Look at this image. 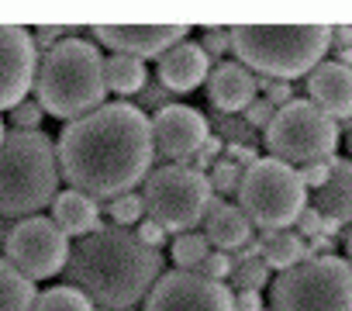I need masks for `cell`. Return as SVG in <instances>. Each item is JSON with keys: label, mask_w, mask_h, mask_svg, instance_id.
Returning <instances> with one entry per match:
<instances>
[{"label": "cell", "mask_w": 352, "mask_h": 311, "mask_svg": "<svg viewBox=\"0 0 352 311\" xmlns=\"http://www.w3.org/2000/svg\"><path fill=\"white\" fill-rule=\"evenodd\" d=\"M273 114H276V107L270 104V100H263V97H256L249 107H245V121L252 125V128H270V121H273Z\"/></svg>", "instance_id": "cell-36"}, {"label": "cell", "mask_w": 352, "mask_h": 311, "mask_svg": "<svg viewBox=\"0 0 352 311\" xmlns=\"http://www.w3.org/2000/svg\"><path fill=\"white\" fill-rule=\"evenodd\" d=\"M201 49L208 52V56H225V52H232V35H228V28H208L204 32V39H201Z\"/></svg>", "instance_id": "cell-34"}, {"label": "cell", "mask_w": 352, "mask_h": 311, "mask_svg": "<svg viewBox=\"0 0 352 311\" xmlns=\"http://www.w3.org/2000/svg\"><path fill=\"white\" fill-rule=\"evenodd\" d=\"M111 222L118 228H128V225H138L145 218V204H142V194H121V197H111V208H107Z\"/></svg>", "instance_id": "cell-27"}, {"label": "cell", "mask_w": 352, "mask_h": 311, "mask_svg": "<svg viewBox=\"0 0 352 311\" xmlns=\"http://www.w3.org/2000/svg\"><path fill=\"white\" fill-rule=\"evenodd\" d=\"M208 184H211V191H218V194H235L239 184H242V167L232 163V160H214V167H211V173H208Z\"/></svg>", "instance_id": "cell-28"}, {"label": "cell", "mask_w": 352, "mask_h": 311, "mask_svg": "<svg viewBox=\"0 0 352 311\" xmlns=\"http://www.w3.org/2000/svg\"><path fill=\"white\" fill-rule=\"evenodd\" d=\"M35 297V283L0 256V311H32Z\"/></svg>", "instance_id": "cell-23"}, {"label": "cell", "mask_w": 352, "mask_h": 311, "mask_svg": "<svg viewBox=\"0 0 352 311\" xmlns=\"http://www.w3.org/2000/svg\"><path fill=\"white\" fill-rule=\"evenodd\" d=\"M307 94L318 111H324L331 121H352V69L324 59L307 73Z\"/></svg>", "instance_id": "cell-16"}, {"label": "cell", "mask_w": 352, "mask_h": 311, "mask_svg": "<svg viewBox=\"0 0 352 311\" xmlns=\"http://www.w3.org/2000/svg\"><path fill=\"white\" fill-rule=\"evenodd\" d=\"M256 73H249L242 63H218L208 76V97L218 111L235 114L245 111L256 100Z\"/></svg>", "instance_id": "cell-17"}, {"label": "cell", "mask_w": 352, "mask_h": 311, "mask_svg": "<svg viewBox=\"0 0 352 311\" xmlns=\"http://www.w3.org/2000/svg\"><path fill=\"white\" fill-rule=\"evenodd\" d=\"M263 311H270V308H263Z\"/></svg>", "instance_id": "cell-43"}, {"label": "cell", "mask_w": 352, "mask_h": 311, "mask_svg": "<svg viewBox=\"0 0 352 311\" xmlns=\"http://www.w3.org/2000/svg\"><path fill=\"white\" fill-rule=\"evenodd\" d=\"M266 149L273 160L287 167L331 160L338 149V121H331L311 100H290L287 107L273 114L266 128Z\"/></svg>", "instance_id": "cell-9"}, {"label": "cell", "mask_w": 352, "mask_h": 311, "mask_svg": "<svg viewBox=\"0 0 352 311\" xmlns=\"http://www.w3.org/2000/svg\"><path fill=\"white\" fill-rule=\"evenodd\" d=\"M349 266H352V235H349Z\"/></svg>", "instance_id": "cell-41"}, {"label": "cell", "mask_w": 352, "mask_h": 311, "mask_svg": "<svg viewBox=\"0 0 352 311\" xmlns=\"http://www.w3.org/2000/svg\"><path fill=\"white\" fill-rule=\"evenodd\" d=\"M142 204H145V218L159 222L166 232L184 235L204 222L208 208L214 204V191H211L204 170L169 163L145 177Z\"/></svg>", "instance_id": "cell-8"}, {"label": "cell", "mask_w": 352, "mask_h": 311, "mask_svg": "<svg viewBox=\"0 0 352 311\" xmlns=\"http://www.w3.org/2000/svg\"><path fill=\"white\" fill-rule=\"evenodd\" d=\"M152 121L135 104H100L66 121L56 142L59 177L87 197L131 194L152 173Z\"/></svg>", "instance_id": "cell-1"}, {"label": "cell", "mask_w": 352, "mask_h": 311, "mask_svg": "<svg viewBox=\"0 0 352 311\" xmlns=\"http://www.w3.org/2000/svg\"><path fill=\"white\" fill-rule=\"evenodd\" d=\"M270 311H352V266L338 256H307L273 280Z\"/></svg>", "instance_id": "cell-7"}, {"label": "cell", "mask_w": 352, "mask_h": 311, "mask_svg": "<svg viewBox=\"0 0 352 311\" xmlns=\"http://www.w3.org/2000/svg\"><path fill=\"white\" fill-rule=\"evenodd\" d=\"M256 87H263V100H270L276 111L294 100V87H290L287 80H266V76H263V80H256Z\"/></svg>", "instance_id": "cell-31"}, {"label": "cell", "mask_w": 352, "mask_h": 311, "mask_svg": "<svg viewBox=\"0 0 352 311\" xmlns=\"http://www.w3.org/2000/svg\"><path fill=\"white\" fill-rule=\"evenodd\" d=\"M42 107L35 100H21L18 107H11V121L18 131H38V121H42Z\"/></svg>", "instance_id": "cell-32"}, {"label": "cell", "mask_w": 352, "mask_h": 311, "mask_svg": "<svg viewBox=\"0 0 352 311\" xmlns=\"http://www.w3.org/2000/svg\"><path fill=\"white\" fill-rule=\"evenodd\" d=\"M38 73V49L32 28L0 25V111H11L28 100Z\"/></svg>", "instance_id": "cell-12"}, {"label": "cell", "mask_w": 352, "mask_h": 311, "mask_svg": "<svg viewBox=\"0 0 352 311\" xmlns=\"http://www.w3.org/2000/svg\"><path fill=\"white\" fill-rule=\"evenodd\" d=\"M208 253H211V242L204 239V232H184V235H176L173 239V249H169L176 270H197Z\"/></svg>", "instance_id": "cell-24"}, {"label": "cell", "mask_w": 352, "mask_h": 311, "mask_svg": "<svg viewBox=\"0 0 352 311\" xmlns=\"http://www.w3.org/2000/svg\"><path fill=\"white\" fill-rule=\"evenodd\" d=\"M4 135H8V128H4V118H0V142H4Z\"/></svg>", "instance_id": "cell-40"}, {"label": "cell", "mask_w": 352, "mask_h": 311, "mask_svg": "<svg viewBox=\"0 0 352 311\" xmlns=\"http://www.w3.org/2000/svg\"><path fill=\"white\" fill-rule=\"evenodd\" d=\"M294 225H297V235H300L304 242H307V239H318V235H335V232H338V225L328 222V218H324L318 208H311V204L297 215Z\"/></svg>", "instance_id": "cell-29"}, {"label": "cell", "mask_w": 352, "mask_h": 311, "mask_svg": "<svg viewBox=\"0 0 352 311\" xmlns=\"http://www.w3.org/2000/svg\"><path fill=\"white\" fill-rule=\"evenodd\" d=\"M311 208L335 225L352 222V160H331V177L321 191H314Z\"/></svg>", "instance_id": "cell-20"}, {"label": "cell", "mask_w": 352, "mask_h": 311, "mask_svg": "<svg viewBox=\"0 0 352 311\" xmlns=\"http://www.w3.org/2000/svg\"><path fill=\"white\" fill-rule=\"evenodd\" d=\"M349 149H352V121H349Z\"/></svg>", "instance_id": "cell-42"}, {"label": "cell", "mask_w": 352, "mask_h": 311, "mask_svg": "<svg viewBox=\"0 0 352 311\" xmlns=\"http://www.w3.org/2000/svg\"><path fill=\"white\" fill-rule=\"evenodd\" d=\"M232 52L249 73L266 80L307 76L331 49V25H235Z\"/></svg>", "instance_id": "cell-4"}, {"label": "cell", "mask_w": 352, "mask_h": 311, "mask_svg": "<svg viewBox=\"0 0 352 311\" xmlns=\"http://www.w3.org/2000/svg\"><path fill=\"white\" fill-rule=\"evenodd\" d=\"M69 239L56 228L52 218H21L8 239H4V259L21 273L28 277L32 283L35 280H49L56 277L59 270L69 266Z\"/></svg>", "instance_id": "cell-10"}, {"label": "cell", "mask_w": 352, "mask_h": 311, "mask_svg": "<svg viewBox=\"0 0 352 311\" xmlns=\"http://www.w3.org/2000/svg\"><path fill=\"white\" fill-rule=\"evenodd\" d=\"M135 239H138L142 246H148V249L159 253V246L166 242V228H162L159 222H152V218H142V222L135 225Z\"/></svg>", "instance_id": "cell-35"}, {"label": "cell", "mask_w": 352, "mask_h": 311, "mask_svg": "<svg viewBox=\"0 0 352 311\" xmlns=\"http://www.w3.org/2000/svg\"><path fill=\"white\" fill-rule=\"evenodd\" d=\"M239 208L263 232H280L297 222V215L307 208V191L300 184V173L273 156L256 160L252 167L242 170L239 184Z\"/></svg>", "instance_id": "cell-6"}, {"label": "cell", "mask_w": 352, "mask_h": 311, "mask_svg": "<svg viewBox=\"0 0 352 311\" xmlns=\"http://www.w3.org/2000/svg\"><path fill=\"white\" fill-rule=\"evenodd\" d=\"M155 76L173 94H190L211 76V56L201 49V42L184 39V42H176L173 49H166L159 56Z\"/></svg>", "instance_id": "cell-15"}, {"label": "cell", "mask_w": 352, "mask_h": 311, "mask_svg": "<svg viewBox=\"0 0 352 311\" xmlns=\"http://www.w3.org/2000/svg\"><path fill=\"white\" fill-rule=\"evenodd\" d=\"M148 121H152V145L166 160H194L211 138L208 118L187 104H166Z\"/></svg>", "instance_id": "cell-13"}, {"label": "cell", "mask_w": 352, "mask_h": 311, "mask_svg": "<svg viewBox=\"0 0 352 311\" xmlns=\"http://www.w3.org/2000/svg\"><path fill=\"white\" fill-rule=\"evenodd\" d=\"M331 45H338V49H352V25H338V28H331Z\"/></svg>", "instance_id": "cell-39"}, {"label": "cell", "mask_w": 352, "mask_h": 311, "mask_svg": "<svg viewBox=\"0 0 352 311\" xmlns=\"http://www.w3.org/2000/svg\"><path fill=\"white\" fill-rule=\"evenodd\" d=\"M263 263L270 270H290L297 263L307 259V242L294 232V228H280V232H263Z\"/></svg>", "instance_id": "cell-21"}, {"label": "cell", "mask_w": 352, "mask_h": 311, "mask_svg": "<svg viewBox=\"0 0 352 311\" xmlns=\"http://www.w3.org/2000/svg\"><path fill=\"white\" fill-rule=\"evenodd\" d=\"M56 145L42 131H8L0 142V215L35 218L59 194Z\"/></svg>", "instance_id": "cell-5"}, {"label": "cell", "mask_w": 352, "mask_h": 311, "mask_svg": "<svg viewBox=\"0 0 352 311\" xmlns=\"http://www.w3.org/2000/svg\"><path fill=\"white\" fill-rule=\"evenodd\" d=\"M187 25H94V39L114 56L159 59L166 49L187 39Z\"/></svg>", "instance_id": "cell-14"}, {"label": "cell", "mask_w": 352, "mask_h": 311, "mask_svg": "<svg viewBox=\"0 0 352 311\" xmlns=\"http://www.w3.org/2000/svg\"><path fill=\"white\" fill-rule=\"evenodd\" d=\"M35 104L59 118L76 121L104 104V59L87 39H59L35 73Z\"/></svg>", "instance_id": "cell-3"}, {"label": "cell", "mask_w": 352, "mask_h": 311, "mask_svg": "<svg viewBox=\"0 0 352 311\" xmlns=\"http://www.w3.org/2000/svg\"><path fill=\"white\" fill-rule=\"evenodd\" d=\"M145 80H148V69L142 59H131V56H107L104 59V87L121 94V97H135L145 90Z\"/></svg>", "instance_id": "cell-22"}, {"label": "cell", "mask_w": 352, "mask_h": 311, "mask_svg": "<svg viewBox=\"0 0 352 311\" xmlns=\"http://www.w3.org/2000/svg\"><path fill=\"white\" fill-rule=\"evenodd\" d=\"M232 301H235V311H263V294L259 290H235Z\"/></svg>", "instance_id": "cell-37"}, {"label": "cell", "mask_w": 352, "mask_h": 311, "mask_svg": "<svg viewBox=\"0 0 352 311\" xmlns=\"http://www.w3.org/2000/svg\"><path fill=\"white\" fill-rule=\"evenodd\" d=\"M190 273H197V277H204V280H214V283H225L228 277H232V259H228V253H208L204 259H201V266L197 270H190Z\"/></svg>", "instance_id": "cell-30"}, {"label": "cell", "mask_w": 352, "mask_h": 311, "mask_svg": "<svg viewBox=\"0 0 352 311\" xmlns=\"http://www.w3.org/2000/svg\"><path fill=\"white\" fill-rule=\"evenodd\" d=\"M232 277L239 290H263L270 283V266L263 263V256H239L232 259Z\"/></svg>", "instance_id": "cell-26"}, {"label": "cell", "mask_w": 352, "mask_h": 311, "mask_svg": "<svg viewBox=\"0 0 352 311\" xmlns=\"http://www.w3.org/2000/svg\"><path fill=\"white\" fill-rule=\"evenodd\" d=\"M201 225H204V239H208L214 249H221V253L242 249V246L252 242V222L242 215L239 204L214 201V204L208 208V215H204Z\"/></svg>", "instance_id": "cell-18"}, {"label": "cell", "mask_w": 352, "mask_h": 311, "mask_svg": "<svg viewBox=\"0 0 352 311\" xmlns=\"http://www.w3.org/2000/svg\"><path fill=\"white\" fill-rule=\"evenodd\" d=\"M162 277V256L135 239L131 228H97L69 253L73 287L104 311H124L148 297Z\"/></svg>", "instance_id": "cell-2"}, {"label": "cell", "mask_w": 352, "mask_h": 311, "mask_svg": "<svg viewBox=\"0 0 352 311\" xmlns=\"http://www.w3.org/2000/svg\"><path fill=\"white\" fill-rule=\"evenodd\" d=\"M297 173H300V184H304V191H321V187L328 184V177H331V160L307 163V167H300Z\"/></svg>", "instance_id": "cell-33"}, {"label": "cell", "mask_w": 352, "mask_h": 311, "mask_svg": "<svg viewBox=\"0 0 352 311\" xmlns=\"http://www.w3.org/2000/svg\"><path fill=\"white\" fill-rule=\"evenodd\" d=\"M145 311H235L225 283L204 280L190 270H169L145 297Z\"/></svg>", "instance_id": "cell-11"}, {"label": "cell", "mask_w": 352, "mask_h": 311, "mask_svg": "<svg viewBox=\"0 0 352 311\" xmlns=\"http://www.w3.org/2000/svg\"><path fill=\"white\" fill-rule=\"evenodd\" d=\"M52 222L66 239H87L100 228V208L80 191H59L52 201Z\"/></svg>", "instance_id": "cell-19"}, {"label": "cell", "mask_w": 352, "mask_h": 311, "mask_svg": "<svg viewBox=\"0 0 352 311\" xmlns=\"http://www.w3.org/2000/svg\"><path fill=\"white\" fill-rule=\"evenodd\" d=\"M32 311H97L76 287H49L35 297Z\"/></svg>", "instance_id": "cell-25"}, {"label": "cell", "mask_w": 352, "mask_h": 311, "mask_svg": "<svg viewBox=\"0 0 352 311\" xmlns=\"http://www.w3.org/2000/svg\"><path fill=\"white\" fill-rule=\"evenodd\" d=\"M59 32H63V28H56V25L38 28V35H32V39H35V49H38V45H49V49H52V45H56V39H59Z\"/></svg>", "instance_id": "cell-38"}]
</instances>
